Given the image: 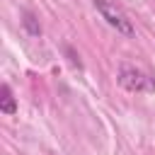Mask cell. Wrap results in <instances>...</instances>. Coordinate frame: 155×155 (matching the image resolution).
<instances>
[{
	"mask_svg": "<svg viewBox=\"0 0 155 155\" xmlns=\"http://www.w3.org/2000/svg\"><path fill=\"white\" fill-rule=\"evenodd\" d=\"M94 7L102 15V19H107L109 27H114L119 34L133 36V24H131V19L126 17V12L116 2H111V0H94Z\"/></svg>",
	"mask_w": 155,
	"mask_h": 155,
	"instance_id": "6da1fadb",
	"label": "cell"
},
{
	"mask_svg": "<svg viewBox=\"0 0 155 155\" xmlns=\"http://www.w3.org/2000/svg\"><path fill=\"white\" fill-rule=\"evenodd\" d=\"M119 82H121V87H126L128 92H143V90H150V87L155 85L145 73H140V70H136V68H131V65H121V70H119Z\"/></svg>",
	"mask_w": 155,
	"mask_h": 155,
	"instance_id": "7a4b0ae2",
	"label": "cell"
},
{
	"mask_svg": "<svg viewBox=\"0 0 155 155\" xmlns=\"http://www.w3.org/2000/svg\"><path fill=\"white\" fill-rule=\"evenodd\" d=\"M0 111H2V114H15V111H17V102H15L12 90H10L7 82L0 87Z\"/></svg>",
	"mask_w": 155,
	"mask_h": 155,
	"instance_id": "3957f363",
	"label": "cell"
},
{
	"mask_svg": "<svg viewBox=\"0 0 155 155\" xmlns=\"http://www.w3.org/2000/svg\"><path fill=\"white\" fill-rule=\"evenodd\" d=\"M22 24H24V29H27L31 36H39V34H41V27H39V22H36V17H34L31 12H24V15H22Z\"/></svg>",
	"mask_w": 155,
	"mask_h": 155,
	"instance_id": "277c9868",
	"label": "cell"
}]
</instances>
